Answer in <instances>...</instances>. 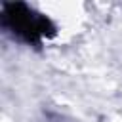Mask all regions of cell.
I'll use <instances>...</instances> for the list:
<instances>
[{"instance_id": "cell-1", "label": "cell", "mask_w": 122, "mask_h": 122, "mask_svg": "<svg viewBox=\"0 0 122 122\" xmlns=\"http://www.w3.org/2000/svg\"><path fill=\"white\" fill-rule=\"evenodd\" d=\"M4 23L17 36H21L27 42H36V40L44 38L51 30L50 21L44 15L34 13L25 4H10V6H6Z\"/></svg>"}]
</instances>
